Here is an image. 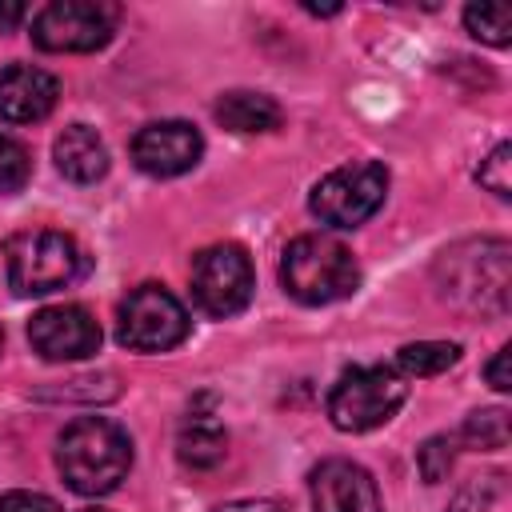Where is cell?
Wrapping results in <instances>:
<instances>
[{
  "instance_id": "6da1fadb",
  "label": "cell",
  "mask_w": 512,
  "mask_h": 512,
  "mask_svg": "<svg viewBox=\"0 0 512 512\" xmlns=\"http://www.w3.org/2000/svg\"><path fill=\"white\" fill-rule=\"evenodd\" d=\"M56 468L80 496H104L120 488L132 468V440L108 416H76L56 444Z\"/></svg>"
},
{
  "instance_id": "7a4b0ae2",
  "label": "cell",
  "mask_w": 512,
  "mask_h": 512,
  "mask_svg": "<svg viewBox=\"0 0 512 512\" xmlns=\"http://www.w3.org/2000/svg\"><path fill=\"white\" fill-rule=\"evenodd\" d=\"M4 268L16 296H44L76 284L88 272V256L68 232L24 228L4 240Z\"/></svg>"
},
{
  "instance_id": "3957f363",
  "label": "cell",
  "mask_w": 512,
  "mask_h": 512,
  "mask_svg": "<svg viewBox=\"0 0 512 512\" xmlns=\"http://www.w3.org/2000/svg\"><path fill=\"white\" fill-rule=\"evenodd\" d=\"M280 284L300 304H336L356 292L360 268H356V256L340 240L308 232L284 248Z\"/></svg>"
},
{
  "instance_id": "277c9868",
  "label": "cell",
  "mask_w": 512,
  "mask_h": 512,
  "mask_svg": "<svg viewBox=\"0 0 512 512\" xmlns=\"http://www.w3.org/2000/svg\"><path fill=\"white\" fill-rule=\"evenodd\" d=\"M508 244L504 240H464L440 256V288L452 304L472 312L508 308Z\"/></svg>"
},
{
  "instance_id": "5b68a950",
  "label": "cell",
  "mask_w": 512,
  "mask_h": 512,
  "mask_svg": "<svg viewBox=\"0 0 512 512\" xmlns=\"http://www.w3.org/2000/svg\"><path fill=\"white\" fill-rule=\"evenodd\" d=\"M408 384L396 368L388 364H356L340 372V380L328 392V420L340 432H372L384 420L396 416L404 404Z\"/></svg>"
},
{
  "instance_id": "8992f818",
  "label": "cell",
  "mask_w": 512,
  "mask_h": 512,
  "mask_svg": "<svg viewBox=\"0 0 512 512\" xmlns=\"http://www.w3.org/2000/svg\"><path fill=\"white\" fill-rule=\"evenodd\" d=\"M388 196V172L376 160H356L344 168H332L316 188H312V216L328 228H356L368 216H376V208Z\"/></svg>"
},
{
  "instance_id": "52a82bcc",
  "label": "cell",
  "mask_w": 512,
  "mask_h": 512,
  "mask_svg": "<svg viewBox=\"0 0 512 512\" xmlns=\"http://www.w3.org/2000/svg\"><path fill=\"white\" fill-rule=\"evenodd\" d=\"M188 328L184 304L160 284L132 288L116 308V340L132 352H168L188 336Z\"/></svg>"
},
{
  "instance_id": "ba28073f",
  "label": "cell",
  "mask_w": 512,
  "mask_h": 512,
  "mask_svg": "<svg viewBox=\"0 0 512 512\" xmlns=\"http://www.w3.org/2000/svg\"><path fill=\"white\" fill-rule=\"evenodd\" d=\"M256 288L252 260L240 244H212L192 260V300L200 312L224 320L248 308Z\"/></svg>"
},
{
  "instance_id": "9c48e42d",
  "label": "cell",
  "mask_w": 512,
  "mask_h": 512,
  "mask_svg": "<svg viewBox=\"0 0 512 512\" xmlns=\"http://www.w3.org/2000/svg\"><path fill=\"white\" fill-rule=\"evenodd\" d=\"M116 8L96 0H52L32 20V44L40 52H96L112 40Z\"/></svg>"
},
{
  "instance_id": "30bf717a",
  "label": "cell",
  "mask_w": 512,
  "mask_h": 512,
  "mask_svg": "<svg viewBox=\"0 0 512 512\" xmlns=\"http://www.w3.org/2000/svg\"><path fill=\"white\" fill-rule=\"evenodd\" d=\"M28 340L44 360H84L100 348V324L84 304H52L28 320Z\"/></svg>"
},
{
  "instance_id": "8fae6325",
  "label": "cell",
  "mask_w": 512,
  "mask_h": 512,
  "mask_svg": "<svg viewBox=\"0 0 512 512\" xmlns=\"http://www.w3.org/2000/svg\"><path fill=\"white\" fill-rule=\"evenodd\" d=\"M204 156V136L188 120H156L132 136V164L148 176H180Z\"/></svg>"
},
{
  "instance_id": "7c38bea8",
  "label": "cell",
  "mask_w": 512,
  "mask_h": 512,
  "mask_svg": "<svg viewBox=\"0 0 512 512\" xmlns=\"http://www.w3.org/2000/svg\"><path fill=\"white\" fill-rule=\"evenodd\" d=\"M312 512H384L368 468L332 456L312 468Z\"/></svg>"
},
{
  "instance_id": "4fadbf2b",
  "label": "cell",
  "mask_w": 512,
  "mask_h": 512,
  "mask_svg": "<svg viewBox=\"0 0 512 512\" xmlns=\"http://www.w3.org/2000/svg\"><path fill=\"white\" fill-rule=\"evenodd\" d=\"M60 100V80L32 64H12L0 72V120L8 124H36Z\"/></svg>"
},
{
  "instance_id": "5bb4252c",
  "label": "cell",
  "mask_w": 512,
  "mask_h": 512,
  "mask_svg": "<svg viewBox=\"0 0 512 512\" xmlns=\"http://www.w3.org/2000/svg\"><path fill=\"white\" fill-rule=\"evenodd\" d=\"M52 156H56V168L76 184H92L108 172V148L96 136V128H88V124H68L56 136Z\"/></svg>"
},
{
  "instance_id": "9a60e30c",
  "label": "cell",
  "mask_w": 512,
  "mask_h": 512,
  "mask_svg": "<svg viewBox=\"0 0 512 512\" xmlns=\"http://www.w3.org/2000/svg\"><path fill=\"white\" fill-rule=\"evenodd\" d=\"M228 452V432L224 424L216 420V412H200L192 408L184 420H180V432H176V456L188 464V468H216Z\"/></svg>"
},
{
  "instance_id": "2e32d148",
  "label": "cell",
  "mask_w": 512,
  "mask_h": 512,
  "mask_svg": "<svg viewBox=\"0 0 512 512\" xmlns=\"http://www.w3.org/2000/svg\"><path fill=\"white\" fill-rule=\"evenodd\" d=\"M216 120H220L228 132L252 136V132H272V128H280L284 112H280V104H276L272 96L236 88V92H224V96L216 100Z\"/></svg>"
},
{
  "instance_id": "e0dca14e",
  "label": "cell",
  "mask_w": 512,
  "mask_h": 512,
  "mask_svg": "<svg viewBox=\"0 0 512 512\" xmlns=\"http://www.w3.org/2000/svg\"><path fill=\"white\" fill-rule=\"evenodd\" d=\"M460 360V344L448 340H420V344H404L396 352V372L400 376H440Z\"/></svg>"
},
{
  "instance_id": "ac0fdd59",
  "label": "cell",
  "mask_w": 512,
  "mask_h": 512,
  "mask_svg": "<svg viewBox=\"0 0 512 512\" xmlns=\"http://www.w3.org/2000/svg\"><path fill=\"white\" fill-rule=\"evenodd\" d=\"M508 436H512V420H508L504 408H480V412H472V416L464 420V428H460V440H464L468 448H480V452L504 448Z\"/></svg>"
},
{
  "instance_id": "d6986e66",
  "label": "cell",
  "mask_w": 512,
  "mask_h": 512,
  "mask_svg": "<svg viewBox=\"0 0 512 512\" xmlns=\"http://www.w3.org/2000/svg\"><path fill=\"white\" fill-rule=\"evenodd\" d=\"M464 28L492 48H504L512 40V8L508 4H468L464 8Z\"/></svg>"
},
{
  "instance_id": "ffe728a7",
  "label": "cell",
  "mask_w": 512,
  "mask_h": 512,
  "mask_svg": "<svg viewBox=\"0 0 512 512\" xmlns=\"http://www.w3.org/2000/svg\"><path fill=\"white\" fill-rule=\"evenodd\" d=\"M28 176H32V156H28V148H24L16 136L0 132V196L20 192V188L28 184Z\"/></svg>"
},
{
  "instance_id": "44dd1931",
  "label": "cell",
  "mask_w": 512,
  "mask_h": 512,
  "mask_svg": "<svg viewBox=\"0 0 512 512\" xmlns=\"http://www.w3.org/2000/svg\"><path fill=\"white\" fill-rule=\"evenodd\" d=\"M508 168H512V144H496V148L488 152V160L480 164L476 180H480L492 196L508 200V196H512V176H508Z\"/></svg>"
},
{
  "instance_id": "7402d4cb",
  "label": "cell",
  "mask_w": 512,
  "mask_h": 512,
  "mask_svg": "<svg viewBox=\"0 0 512 512\" xmlns=\"http://www.w3.org/2000/svg\"><path fill=\"white\" fill-rule=\"evenodd\" d=\"M452 460H456V440H448V436L424 440V448H420V456H416L420 476H424L428 484H440V480L452 472Z\"/></svg>"
},
{
  "instance_id": "603a6c76",
  "label": "cell",
  "mask_w": 512,
  "mask_h": 512,
  "mask_svg": "<svg viewBox=\"0 0 512 512\" xmlns=\"http://www.w3.org/2000/svg\"><path fill=\"white\" fill-rule=\"evenodd\" d=\"M496 480H500V476H488V480H476V484L460 488L448 512H488V504L496 500V488H500Z\"/></svg>"
},
{
  "instance_id": "cb8c5ba5",
  "label": "cell",
  "mask_w": 512,
  "mask_h": 512,
  "mask_svg": "<svg viewBox=\"0 0 512 512\" xmlns=\"http://www.w3.org/2000/svg\"><path fill=\"white\" fill-rule=\"evenodd\" d=\"M0 512H60V504L44 492H4L0 496Z\"/></svg>"
},
{
  "instance_id": "d4e9b609",
  "label": "cell",
  "mask_w": 512,
  "mask_h": 512,
  "mask_svg": "<svg viewBox=\"0 0 512 512\" xmlns=\"http://www.w3.org/2000/svg\"><path fill=\"white\" fill-rule=\"evenodd\" d=\"M508 356H512V348H500V352L488 360V368H484V376H488V384H492L496 392H508V388H512V376H508Z\"/></svg>"
},
{
  "instance_id": "484cf974",
  "label": "cell",
  "mask_w": 512,
  "mask_h": 512,
  "mask_svg": "<svg viewBox=\"0 0 512 512\" xmlns=\"http://www.w3.org/2000/svg\"><path fill=\"white\" fill-rule=\"evenodd\" d=\"M216 512H284L276 500H232V504H220Z\"/></svg>"
},
{
  "instance_id": "4316f807",
  "label": "cell",
  "mask_w": 512,
  "mask_h": 512,
  "mask_svg": "<svg viewBox=\"0 0 512 512\" xmlns=\"http://www.w3.org/2000/svg\"><path fill=\"white\" fill-rule=\"evenodd\" d=\"M24 4H0V28H16L20 20H24Z\"/></svg>"
},
{
  "instance_id": "83f0119b",
  "label": "cell",
  "mask_w": 512,
  "mask_h": 512,
  "mask_svg": "<svg viewBox=\"0 0 512 512\" xmlns=\"http://www.w3.org/2000/svg\"><path fill=\"white\" fill-rule=\"evenodd\" d=\"M0 352H4V332H0Z\"/></svg>"
},
{
  "instance_id": "f1b7e54d",
  "label": "cell",
  "mask_w": 512,
  "mask_h": 512,
  "mask_svg": "<svg viewBox=\"0 0 512 512\" xmlns=\"http://www.w3.org/2000/svg\"><path fill=\"white\" fill-rule=\"evenodd\" d=\"M84 512H100V508H84Z\"/></svg>"
}]
</instances>
